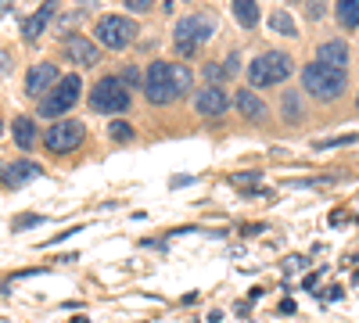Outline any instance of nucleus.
Instances as JSON below:
<instances>
[{"instance_id": "obj_25", "label": "nucleus", "mask_w": 359, "mask_h": 323, "mask_svg": "<svg viewBox=\"0 0 359 323\" xmlns=\"http://www.w3.org/2000/svg\"><path fill=\"white\" fill-rule=\"evenodd\" d=\"M118 79H123L126 83V90H130V86H144V76L137 72V69H126L123 76H118Z\"/></svg>"}, {"instance_id": "obj_23", "label": "nucleus", "mask_w": 359, "mask_h": 323, "mask_svg": "<svg viewBox=\"0 0 359 323\" xmlns=\"http://www.w3.org/2000/svg\"><path fill=\"white\" fill-rule=\"evenodd\" d=\"M359 137L355 133H345V137H331V140H313L316 148H341V144H355Z\"/></svg>"}, {"instance_id": "obj_7", "label": "nucleus", "mask_w": 359, "mask_h": 323, "mask_svg": "<svg viewBox=\"0 0 359 323\" xmlns=\"http://www.w3.org/2000/svg\"><path fill=\"white\" fill-rule=\"evenodd\" d=\"M97 40L108 47V50H126L137 36V22L133 18H123V15H104L97 25H94Z\"/></svg>"}, {"instance_id": "obj_20", "label": "nucleus", "mask_w": 359, "mask_h": 323, "mask_svg": "<svg viewBox=\"0 0 359 323\" xmlns=\"http://www.w3.org/2000/svg\"><path fill=\"white\" fill-rule=\"evenodd\" d=\"M269 29H273V33H280V36H294V33H298L294 22H291V15H284V11L269 15Z\"/></svg>"}, {"instance_id": "obj_6", "label": "nucleus", "mask_w": 359, "mask_h": 323, "mask_svg": "<svg viewBox=\"0 0 359 323\" xmlns=\"http://www.w3.org/2000/svg\"><path fill=\"white\" fill-rule=\"evenodd\" d=\"M83 140H86L83 123H76V119H57V123L43 133V148H47L50 155H72Z\"/></svg>"}, {"instance_id": "obj_33", "label": "nucleus", "mask_w": 359, "mask_h": 323, "mask_svg": "<svg viewBox=\"0 0 359 323\" xmlns=\"http://www.w3.org/2000/svg\"><path fill=\"white\" fill-rule=\"evenodd\" d=\"M291 312H294V302H291V298H287V302H280V316H291Z\"/></svg>"}, {"instance_id": "obj_19", "label": "nucleus", "mask_w": 359, "mask_h": 323, "mask_svg": "<svg viewBox=\"0 0 359 323\" xmlns=\"http://www.w3.org/2000/svg\"><path fill=\"white\" fill-rule=\"evenodd\" d=\"M334 15H338V25L355 29V25H359V0H338Z\"/></svg>"}, {"instance_id": "obj_24", "label": "nucleus", "mask_w": 359, "mask_h": 323, "mask_svg": "<svg viewBox=\"0 0 359 323\" xmlns=\"http://www.w3.org/2000/svg\"><path fill=\"white\" fill-rule=\"evenodd\" d=\"M230 72H226V65H205V79L208 83H223Z\"/></svg>"}, {"instance_id": "obj_36", "label": "nucleus", "mask_w": 359, "mask_h": 323, "mask_svg": "<svg viewBox=\"0 0 359 323\" xmlns=\"http://www.w3.org/2000/svg\"><path fill=\"white\" fill-rule=\"evenodd\" d=\"M0 130H4V126H0Z\"/></svg>"}, {"instance_id": "obj_17", "label": "nucleus", "mask_w": 359, "mask_h": 323, "mask_svg": "<svg viewBox=\"0 0 359 323\" xmlns=\"http://www.w3.org/2000/svg\"><path fill=\"white\" fill-rule=\"evenodd\" d=\"M233 15L245 29H255L259 25V0H233Z\"/></svg>"}, {"instance_id": "obj_26", "label": "nucleus", "mask_w": 359, "mask_h": 323, "mask_svg": "<svg viewBox=\"0 0 359 323\" xmlns=\"http://www.w3.org/2000/svg\"><path fill=\"white\" fill-rule=\"evenodd\" d=\"M33 223H43V216H18L15 219V230H25V226H33Z\"/></svg>"}, {"instance_id": "obj_34", "label": "nucleus", "mask_w": 359, "mask_h": 323, "mask_svg": "<svg viewBox=\"0 0 359 323\" xmlns=\"http://www.w3.org/2000/svg\"><path fill=\"white\" fill-rule=\"evenodd\" d=\"M83 4H94V0H83Z\"/></svg>"}, {"instance_id": "obj_32", "label": "nucleus", "mask_w": 359, "mask_h": 323, "mask_svg": "<svg viewBox=\"0 0 359 323\" xmlns=\"http://www.w3.org/2000/svg\"><path fill=\"white\" fill-rule=\"evenodd\" d=\"M11 8H15V0H0V18L11 15Z\"/></svg>"}, {"instance_id": "obj_15", "label": "nucleus", "mask_w": 359, "mask_h": 323, "mask_svg": "<svg viewBox=\"0 0 359 323\" xmlns=\"http://www.w3.org/2000/svg\"><path fill=\"white\" fill-rule=\"evenodd\" d=\"M233 104H237V111H241L248 123H262L266 119V104L255 97V90H237Z\"/></svg>"}, {"instance_id": "obj_31", "label": "nucleus", "mask_w": 359, "mask_h": 323, "mask_svg": "<svg viewBox=\"0 0 359 323\" xmlns=\"http://www.w3.org/2000/svg\"><path fill=\"white\" fill-rule=\"evenodd\" d=\"M266 226L262 223H245V233H248V238H255V233H262Z\"/></svg>"}, {"instance_id": "obj_35", "label": "nucleus", "mask_w": 359, "mask_h": 323, "mask_svg": "<svg viewBox=\"0 0 359 323\" xmlns=\"http://www.w3.org/2000/svg\"><path fill=\"white\" fill-rule=\"evenodd\" d=\"M355 108H359V97H355Z\"/></svg>"}, {"instance_id": "obj_4", "label": "nucleus", "mask_w": 359, "mask_h": 323, "mask_svg": "<svg viewBox=\"0 0 359 323\" xmlns=\"http://www.w3.org/2000/svg\"><path fill=\"white\" fill-rule=\"evenodd\" d=\"M90 108L101 111V115H115V111H126L130 108V90L118 76H104L94 83L90 90Z\"/></svg>"}, {"instance_id": "obj_8", "label": "nucleus", "mask_w": 359, "mask_h": 323, "mask_svg": "<svg viewBox=\"0 0 359 323\" xmlns=\"http://www.w3.org/2000/svg\"><path fill=\"white\" fill-rule=\"evenodd\" d=\"M79 90H83V83H79L76 72H72V76H62V83H57L54 90L40 101V115H43V119H57V115L69 111V108L79 101Z\"/></svg>"}, {"instance_id": "obj_22", "label": "nucleus", "mask_w": 359, "mask_h": 323, "mask_svg": "<svg viewBox=\"0 0 359 323\" xmlns=\"http://www.w3.org/2000/svg\"><path fill=\"white\" fill-rule=\"evenodd\" d=\"M259 180H262L259 169H252V172H233V176H230L233 187H252V184H259Z\"/></svg>"}, {"instance_id": "obj_13", "label": "nucleus", "mask_w": 359, "mask_h": 323, "mask_svg": "<svg viewBox=\"0 0 359 323\" xmlns=\"http://www.w3.org/2000/svg\"><path fill=\"white\" fill-rule=\"evenodd\" d=\"M316 65L334 69V72H348V47L345 40H327L316 47Z\"/></svg>"}, {"instance_id": "obj_10", "label": "nucleus", "mask_w": 359, "mask_h": 323, "mask_svg": "<svg viewBox=\"0 0 359 323\" xmlns=\"http://www.w3.org/2000/svg\"><path fill=\"white\" fill-rule=\"evenodd\" d=\"M62 54L69 57L72 65H86V69L101 62L97 43H94V40H86V36H65V43H62Z\"/></svg>"}, {"instance_id": "obj_2", "label": "nucleus", "mask_w": 359, "mask_h": 323, "mask_svg": "<svg viewBox=\"0 0 359 323\" xmlns=\"http://www.w3.org/2000/svg\"><path fill=\"white\" fill-rule=\"evenodd\" d=\"M345 83H348V72H334V69H323L316 62H309L302 69V90L316 101H338L345 94Z\"/></svg>"}, {"instance_id": "obj_18", "label": "nucleus", "mask_w": 359, "mask_h": 323, "mask_svg": "<svg viewBox=\"0 0 359 323\" xmlns=\"http://www.w3.org/2000/svg\"><path fill=\"white\" fill-rule=\"evenodd\" d=\"M280 115H284V123H302V119H306V111H302V97L287 90V94L280 97Z\"/></svg>"}, {"instance_id": "obj_29", "label": "nucleus", "mask_w": 359, "mask_h": 323, "mask_svg": "<svg viewBox=\"0 0 359 323\" xmlns=\"http://www.w3.org/2000/svg\"><path fill=\"white\" fill-rule=\"evenodd\" d=\"M0 72H11V54L0 50Z\"/></svg>"}, {"instance_id": "obj_14", "label": "nucleus", "mask_w": 359, "mask_h": 323, "mask_svg": "<svg viewBox=\"0 0 359 323\" xmlns=\"http://www.w3.org/2000/svg\"><path fill=\"white\" fill-rule=\"evenodd\" d=\"M226 108H230V97L219 90V86H205V90L194 97V111L208 115V119H219Z\"/></svg>"}, {"instance_id": "obj_16", "label": "nucleus", "mask_w": 359, "mask_h": 323, "mask_svg": "<svg viewBox=\"0 0 359 323\" xmlns=\"http://www.w3.org/2000/svg\"><path fill=\"white\" fill-rule=\"evenodd\" d=\"M11 133H15V144H18V148L22 151H33L36 148V123L33 119H29V115H18V119L11 123Z\"/></svg>"}, {"instance_id": "obj_5", "label": "nucleus", "mask_w": 359, "mask_h": 323, "mask_svg": "<svg viewBox=\"0 0 359 323\" xmlns=\"http://www.w3.org/2000/svg\"><path fill=\"white\" fill-rule=\"evenodd\" d=\"M208 36H212V18H208V15H187L184 22L176 25V33H172L176 50L184 57H194V50H201V43Z\"/></svg>"}, {"instance_id": "obj_27", "label": "nucleus", "mask_w": 359, "mask_h": 323, "mask_svg": "<svg viewBox=\"0 0 359 323\" xmlns=\"http://www.w3.org/2000/svg\"><path fill=\"white\" fill-rule=\"evenodd\" d=\"M126 8L130 11H147V8H151V0H126Z\"/></svg>"}, {"instance_id": "obj_11", "label": "nucleus", "mask_w": 359, "mask_h": 323, "mask_svg": "<svg viewBox=\"0 0 359 323\" xmlns=\"http://www.w3.org/2000/svg\"><path fill=\"white\" fill-rule=\"evenodd\" d=\"M62 11V0H43V4L25 18V25H22V40H40V33L50 25V18Z\"/></svg>"}, {"instance_id": "obj_28", "label": "nucleus", "mask_w": 359, "mask_h": 323, "mask_svg": "<svg viewBox=\"0 0 359 323\" xmlns=\"http://www.w3.org/2000/svg\"><path fill=\"white\" fill-rule=\"evenodd\" d=\"M323 15V0H309V18H320Z\"/></svg>"}, {"instance_id": "obj_9", "label": "nucleus", "mask_w": 359, "mask_h": 323, "mask_svg": "<svg viewBox=\"0 0 359 323\" xmlns=\"http://www.w3.org/2000/svg\"><path fill=\"white\" fill-rule=\"evenodd\" d=\"M62 83V76H57V65H50V62H40V65H33L29 69V76H25V94L29 97H47L54 86Z\"/></svg>"}, {"instance_id": "obj_30", "label": "nucleus", "mask_w": 359, "mask_h": 323, "mask_svg": "<svg viewBox=\"0 0 359 323\" xmlns=\"http://www.w3.org/2000/svg\"><path fill=\"white\" fill-rule=\"evenodd\" d=\"M223 65H226V72L233 76V72H237V54H226V57H223Z\"/></svg>"}, {"instance_id": "obj_21", "label": "nucleus", "mask_w": 359, "mask_h": 323, "mask_svg": "<svg viewBox=\"0 0 359 323\" xmlns=\"http://www.w3.org/2000/svg\"><path fill=\"white\" fill-rule=\"evenodd\" d=\"M108 137H111V140H118V144H130V140H133V126H130V123H123V119H111Z\"/></svg>"}, {"instance_id": "obj_1", "label": "nucleus", "mask_w": 359, "mask_h": 323, "mask_svg": "<svg viewBox=\"0 0 359 323\" xmlns=\"http://www.w3.org/2000/svg\"><path fill=\"white\" fill-rule=\"evenodd\" d=\"M191 69L187 65H169V62H151L144 72V97L151 104H172L184 94H191Z\"/></svg>"}, {"instance_id": "obj_12", "label": "nucleus", "mask_w": 359, "mask_h": 323, "mask_svg": "<svg viewBox=\"0 0 359 323\" xmlns=\"http://www.w3.org/2000/svg\"><path fill=\"white\" fill-rule=\"evenodd\" d=\"M40 176V165L29 162V158H18V162H4L0 165V184L4 187H22L29 180H36Z\"/></svg>"}, {"instance_id": "obj_3", "label": "nucleus", "mask_w": 359, "mask_h": 323, "mask_svg": "<svg viewBox=\"0 0 359 323\" xmlns=\"http://www.w3.org/2000/svg\"><path fill=\"white\" fill-rule=\"evenodd\" d=\"M291 72H294L291 54H284V50H266V54H259L255 62L248 65V83H252V86H277V83H284Z\"/></svg>"}]
</instances>
